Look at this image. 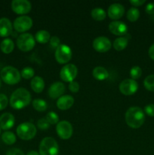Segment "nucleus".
<instances>
[{
  "label": "nucleus",
  "instance_id": "obj_1",
  "mask_svg": "<svg viewBox=\"0 0 154 155\" xmlns=\"http://www.w3.org/2000/svg\"><path fill=\"white\" fill-rule=\"evenodd\" d=\"M31 101V94L25 88H18L10 98V104L14 109L20 110L27 107Z\"/></svg>",
  "mask_w": 154,
  "mask_h": 155
},
{
  "label": "nucleus",
  "instance_id": "obj_2",
  "mask_svg": "<svg viewBox=\"0 0 154 155\" xmlns=\"http://www.w3.org/2000/svg\"><path fill=\"white\" fill-rule=\"evenodd\" d=\"M125 118L128 127L132 129H138L144 123L145 115L140 107L134 106L127 110Z\"/></svg>",
  "mask_w": 154,
  "mask_h": 155
},
{
  "label": "nucleus",
  "instance_id": "obj_3",
  "mask_svg": "<svg viewBox=\"0 0 154 155\" xmlns=\"http://www.w3.org/2000/svg\"><path fill=\"white\" fill-rule=\"evenodd\" d=\"M1 79L8 85H14L19 83L21 75L17 68L12 66H6L2 69L0 72Z\"/></svg>",
  "mask_w": 154,
  "mask_h": 155
},
{
  "label": "nucleus",
  "instance_id": "obj_4",
  "mask_svg": "<svg viewBox=\"0 0 154 155\" xmlns=\"http://www.w3.org/2000/svg\"><path fill=\"white\" fill-rule=\"evenodd\" d=\"M59 146L52 137L44 138L39 145L40 155H58Z\"/></svg>",
  "mask_w": 154,
  "mask_h": 155
},
{
  "label": "nucleus",
  "instance_id": "obj_5",
  "mask_svg": "<svg viewBox=\"0 0 154 155\" xmlns=\"http://www.w3.org/2000/svg\"><path fill=\"white\" fill-rule=\"evenodd\" d=\"M17 135L23 140H30L36 134V127L32 123L26 122L21 124L16 130Z\"/></svg>",
  "mask_w": 154,
  "mask_h": 155
},
{
  "label": "nucleus",
  "instance_id": "obj_6",
  "mask_svg": "<svg viewBox=\"0 0 154 155\" xmlns=\"http://www.w3.org/2000/svg\"><path fill=\"white\" fill-rule=\"evenodd\" d=\"M17 45L23 51H29L35 46L34 36L29 33H24L20 35L17 39Z\"/></svg>",
  "mask_w": 154,
  "mask_h": 155
},
{
  "label": "nucleus",
  "instance_id": "obj_7",
  "mask_svg": "<svg viewBox=\"0 0 154 155\" xmlns=\"http://www.w3.org/2000/svg\"><path fill=\"white\" fill-rule=\"evenodd\" d=\"M72 58V50L68 45L60 44L55 51V59L59 64H66Z\"/></svg>",
  "mask_w": 154,
  "mask_h": 155
},
{
  "label": "nucleus",
  "instance_id": "obj_8",
  "mask_svg": "<svg viewBox=\"0 0 154 155\" xmlns=\"http://www.w3.org/2000/svg\"><path fill=\"white\" fill-rule=\"evenodd\" d=\"M78 74L77 67L73 64H68L61 68L60 72V77L62 80L68 83L74 81V79Z\"/></svg>",
  "mask_w": 154,
  "mask_h": 155
},
{
  "label": "nucleus",
  "instance_id": "obj_9",
  "mask_svg": "<svg viewBox=\"0 0 154 155\" xmlns=\"http://www.w3.org/2000/svg\"><path fill=\"white\" fill-rule=\"evenodd\" d=\"M32 26H33V20L30 17L26 15L18 17L14 21V28L16 31L20 33H24L30 30Z\"/></svg>",
  "mask_w": 154,
  "mask_h": 155
},
{
  "label": "nucleus",
  "instance_id": "obj_10",
  "mask_svg": "<svg viewBox=\"0 0 154 155\" xmlns=\"http://www.w3.org/2000/svg\"><path fill=\"white\" fill-rule=\"evenodd\" d=\"M56 131L57 135L62 139H69L72 135V127L69 122L66 120H62L58 122L56 127Z\"/></svg>",
  "mask_w": 154,
  "mask_h": 155
},
{
  "label": "nucleus",
  "instance_id": "obj_11",
  "mask_svg": "<svg viewBox=\"0 0 154 155\" xmlns=\"http://www.w3.org/2000/svg\"><path fill=\"white\" fill-rule=\"evenodd\" d=\"M119 91L123 95H131L135 93L138 89V84L132 79H126L122 81L119 85Z\"/></svg>",
  "mask_w": 154,
  "mask_h": 155
},
{
  "label": "nucleus",
  "instance_id": "obj_12",
  "mask_svg": "<svg viewBox=\"0 0 154 155\" xmlns=\"http://www.w3.org/2000/svg\"><path fill=\"white\" fill-rule=\"evenodd\" d=\"M11 8L18 15H26L30 12L32 5L27 0H13L11 2Z\"/></svg>",
  "mask_w": 154,
  "mask_h": 155
},
{
  "label": "nucleus",
  "instance_id": "obj_13",
  "mask_svg": "<svg viewBox=\"0 0 154 155\" xmlns=\"http://www.w3.org/2000/svg\"><path fill=\"white\" fill-rule=\"evenodd\" d=\"M112 43L105 36H98L93 41V48L98 52H106L111 48Z\"/></svg>",
  "mask_w": 154,
  "mask_h": 155
},
{
  "label": "nucleus",
  "instance_id": "obj_14",
  "mask_svg": "<svg viewBox=\"0 0 154 155\" xmlns=\"http://www.w3.org/2000/svg\"><path fill=\"white\" fill-rule=\"evenodd\" d=\"M109 30L113 34L116 36H124L127 33L128 27L122 21H115L109 24Z\"/></svg>",
  "mask_w": 154,
  "mask_h": 155
},
{
  "label": "nucleus",
  "instance_id": "obj_15",
  "mask_svg": "<svg viewBox=\"0 0 154 155\" xmlns=\"http://www.w3.org/2000/svg\"><path fill=\"white\" fill-rule=\"evenodd\" d=\"M108 16L113 20H118L123 16L125 8L119 3H113L108 8Z\"/></svg>",
  "mask_w": 154,
  "mask_h": 155
},
{
  "label": "nucleus",
  "instance_id": "obj_16",
  "mask_svg": "<svg viewBox=\"0 0 154 155\" xmlns=\"http://www.w3.org/2000/svg\"><path fill=\"white\" fill-rule=\"evenodd\" d=\"M65 91V86L61 82H55L52 83L48 89V95L53 99H56L62 96Z\"/></svg>",
  "mask_w": 154,
  "mask_h": 155
},
{
  "label": "nucleus",
  "instance_id": "obj_17",
  "mask_svg": "<svg viewBox=\"0 0 154 155\" xmlns=\"http://www.w3.org/2000/svg\"><path fill=\"white\" fill-rule=\"evenodd\" d=\"M15 119L12 114L6 112L0 116V128L3 130H10L14 125Z\"/></svg>",
  "mask_w": 154,
  "mask_h": 155
},
{
  "label": "nucleus",
  "instance_id": "obj_18",
  "mask_svg": "<svg viewBox=\"0 0 154 155\" xmlns=\"http://www.w3.org/2000/svg\"><path fill=\"white\" fill-rule=\"evenodd\" d=\"M12 33V24L7 18H0V36L7 37Z\"/></svg>",
  "mask_w": 154,
  "mask_h": 155
},
{
  "label": "nucleus",
  "instance_id": "obj_19",
  "mask_svg": "<svg viewBox=\"0 0 154 155\" xmlns=\"http://www.w3.org/2000/svg\"><path fill=\"white\" fill-rule=\"evenodd\" d=\"M74 103V98L71 95H62L57 99V106L59 109L62 110H68L72 106Z\"/></svg>",
  "mask_w": 154,
  "mask_h": 155
},
{
  "label": "nucleus",
  "instance_id": "obj_20",
  "mask_svg": "<svg viewBox=\"0 0 154 155\" xmlns=\"http://www.w3.org/2000/svg\"><path fill=\"white\" fill-rule=\"evenodd\" d=\"M30 85H31L32 89L36 93L42 92L45 88V82L43 79L39 76H36L32 79Z\"/></svg>",
  "mask_w": 154,
  "mask_h": 155
},
{
  "label": "nucleus",
  "instance_id": "obj_21",
  "mask_svg": "<svg viewBox=\"0 0 154 155\" xmlns=\"http://www.w3.org/2000/svg\"><path fill=\"white\" fill-rule=\"evenodd\" d=\"M92 74H93V77L96 80H101H101H105L109 77L107 70L104 68V67L101 66L96 67V68H94L93 71H92Z\"/></svg>",
  "mask_w": 154,
  "mask_h": 155
},
{
  "label": "nucleus",
  "instance_id": "obj_22",
  "mask_svg": "<svg viewBox=\"0 0 154 155\" xmlns=\"http://www.w3.org/2000/svg\"><path fill=\"white\" fill-rule=\"evenodd\" d=\"M0 48L5 54H9L14 48V43L11 39L6 38L2 41L1 44H0Z\"/></svg>",
  "mask_w": 154,
  "mask_h": 155
},
{
  "label": "nucleus",
  "instance_id": "obj_23",
  "mask_svg": "<svg viewBox=\"0 0 154 155\" xmlns=\"http://www.w3.org/2000/svg\"><path fill=\"white\" fill-rule=\"evenodd\" d=\"M128 43V39L125 36H122L115 39L113 42V48L116 51H122L125 49Z\"/></svg>",
  "mask_w": 154,
  "mask_h": 155
},
{
  "label": "nucleus",
  "instance_id": "obj_24",
  "mask_svg": "<svg viewBox=\"0 0 154 155\" xmlns=\"http://www.w3.org/2000/svg\"><path fill=\"white\" fill-rule=\"evenodd\" d=\"M36 41L39 43H42V44H45L47 43L48 41L50 40L51 39V36H50V33H48L47 30H39L36 33Z\"/></svg>",
  "mask_w": 154,
  "mask_h": 155
},
{
  "label": "nucleus",
  "instance_id": "obj_25",
  "mask_svg": "<svg viewBox=\"0 0 154 155\" xmlns=\"http://www.w3.org/2000/svg\"><path fill=\"white\" fill-rule=\"evenodd\" d=\"M91 15L93 19L95 21H103L107 17V13L105 11L101 8H95L92 9Z\"/></svg>",
  "mask_w": 154,
  "mask_h": 155
},
{
  "label": "nucleus",
  "instance_id": "obj_26",
  "mask_svg": "<svg viewBox=\"0 0 154 155\" xmlns=\"http://www.w3.org/2000/svg\"><path fill=\"white\" fill-rule=\"evenodd\" d=\"M2 139L3 142L5 143L6 145H13L16 142V136L12 132H5L4 133H2Z\"/></svg>",
  "mask_w": 154,
  "mask_h": 155
},
{
  "label": "nucleus",
  "instance_id": "obj_27",
  "mask_svg": "<svg viewBox=\"0 0 154 155\" xmlns=\"http://www.w3.org/2000/svg\"><path fill=\"white\" fill-rule=\"evenodd\" d=\"M32 104H33V107H34L35 110H36L37 111L43 112L48 107L46 101L43 99H40V98H36V99L33 100Z\"/></svg>",
  "mask_w": 154,
  "mask_h": 155
},
{
  "label": "nucleus",
  "instance_id": "obj_28",
  "mask_svg": "<svg viewBox=\"0 0 154 155\" xmlns=\"http://www.w3.org/2000/svg\"><path fill=\"white\" fill-rule=\"evenodd\" d=\"M126 16L128 21H131V22H134V21H137V19L140 17V12H139L137 8L132 7L128 11Z\"/></svg>",
  "mask_w": 154,
  "mask_h": 155
},
{
  "label": "nucleus",
  "instance_id": "obj_29",
  "mask_svg": "<svg viewBox=\"0 0 154 155\" xmlns=\"http://www.w3.org/2000/svg\"><path fill=\"white\" fill-rule=\"evenodd\" d=\"M144 87L150 92H154V74L147 76L143 81Z\"/></svg>",
  "mask_w": 154,
  "mask_h": 155
},
{
  "label": "nucleus",
  "instance_id": "obj_30",
  "mask_svg": "<svg viewBox=\"0 0 154 155\" xmlns=\"http://www.w3.org/2000/svg\"><path fill=\"white\" fill-rule=\"evenodd\" d=\"M35 74V71L33 68H30V67H27L24 68V69L21 71V75L25 80H29V79L33 78Z\"/></svg>",
  "mask_w": 154,
  "mask_h": 155
},
{
  "label": "nucleus",
  "instance_id": "obj_31",
  "mask_svg": "<svg viewBox=\"0 0 154 155\" xmlns=\"http://www.w3.org/2000/svg\"><path fill=\"white\" fill-rule=\"evenodd\" d=\"M45 120L48 122L50 125H54V124H57L59 122V117L57 114L54 111H50L45 116Z\"/></svg>",
  "mask_w": 154,
  "mask_h": 155
},
{
  "label": "nucleus",
  "instance_id": "obj_32",
  "mask_svg": "<svg viewBox=\"0 0 154 155\" xmlns=\"http://www.w3.org/2000/svg\"><path fill=\"white\" fill-rule=\"evenodd\" d=\"M142 75V70L139 66H134L130 70V76L134 80L140 78Z\"/></svg>",
  "mask_w": 154,
  "mask_h": 155
},
{
  "label": "nucleus",
  "instance_id": "obj_33",
  "mask_svg": "<svg viewBox=\"0 0 154 155\" xmlns=\"http://www.w3.org/2000/svg\"><path fill=\"white\" fill-rule=\"evenodd\" d=\"M37 127H39L40 130H48V128L50 127V124H48V121L45 120V118H41L38 120L37 122Z\"/></svg>",
  "mask_w": 154,
  "mask_h": 155
},
{
  "label": "nucleus",
  "instance_id": "obj_34",
  "mask_svg": "<svg viewBox=\"0 0 154 155\" xmlns=\"http://www.w3.org/2000/svg\"><path fill=\"white\" fill-rule=\"evenodd\" d=\"M8 99L5 94L0 93V110H2L7 107Z\"/></svg>",
  "mask_w": 154,
  "mask_h": 155
},
{
  "label": "nucleus",
  "instance_id": "obj_35",
  "mask_svg": "<svg viewBox=\"0 0 154 155\" xmlns=\"http://www.w3.org/2000/svg\"><path fill=\"white\" fill-rule=\"evenodd\" d=\"M144 112L149 117H154V104H149L145 106Z\"/></svg>",
  "mask_w": 154,
  "mask_h": 155
},
{
  "label": "nucleus",
  "instance_id": "obj_36",
  "mask_svg": "<svg viewBox=\"0 0 154 155\" xmlns=\"http://www.w3.org/2000/svg\"><path fill=\"white\" fill-rule=\"evenodd\" d=\"M60 39L56 36H52V37H51V39H50V45H51V46L53 47L54 48H57V47L60 45Z\"/></svg>",
  "mask_w": 154,
  "mask_h": 155
},
{
  "label": "nucleus",
  "instance_id": "obj_37",
  "mask_svg": "<svg viewBox=\"0 0 154 155\" xmlns=\"http://www.w3.org/2000/svg\"><path fill=\"white\" fill-rule=\"evenodd\" d=\"M5 155H24V152L19 148H11L7 151Z\"/></svg>",
  "mask_w": 154,
  "mask_h": 155
},
{
  "label": "nucleus",
  "instance_id": "obj_38",
  "mask_svg": "<svg viewBox=\"0 0 154 155\" xmlns=\"http://www.w3.org/2000/svg\"><path fill=\"white\" fill-rule=\"evenodd\" d=\"M69 89L72 92H77L79 90V85L77 82L72 81L69 83Z\"/></svg>",
  "mask_w": 154,
  "mask_h": 155
},
{
  "label": "nucleus",
  "instance_id": "obj_39",
  "mask_svg": "<svg viewBox=\"0 0 154 155\" xmlns=\"http://www.w3.org/2000/svg\"><path fill=\"white\" fill-rule=\"evenodd\" d=\"M145 11L147 14L149 15H153L154 14V3L153 2H150L148 3L146 5V8H145Z\"/></svg>",
  "mask_w": 154,
  "mask_h": 155
},
{
  "label": "nucleus",
  "instance_id": "obj_40",
  "mask_svg": "<svg viewBox=\"0 0 154 155\" xmlns=\"http://www.w3.org/2000/svg\"><path fill=\"white\" fill-rule=\"evenodd\" d=\"M129 2L132 5L135 6V7H138V6H141L142 5L144 4L145 0H130Z\"/></svg>",
  "mask_w": 154,
  "mask_h": 155
},
{
  "label": "nucleus",
  "instance_id": "obj_41",
  "mask_svg": "<svg viewBox=\"0 0 154 155\" xmlns=\"http://www.w3.org/2000/svg\"><path fill=\"white\" fill-rule=\"evenodd\" d=\"M148 54H149V58H150L152 60L154 61V43L149 47V51H148Z\"/></svg>",
  "mask_w": 154,
  "mask_h": 155
},
{
  "label": "nucleus",
  "instance_id": "obj_42",
  "mask_svg": "<svg viewBox=\"0 0 154 155\" xmlns=\"http://www.w3.org/2000/svg\"><path fill=\"white\" fill-rule=\"evenodd\" d=\"M27 155H40V154H39V153H38L37 151H30L27 153Z\"/></svg>",
  "mask_w": 154,
  "mask_h": 155
},
{
  "label": "nucleus",
  "instance_id": "obj_43",
  "mask_svg": "<svg viewBox=\"0 0 154 155\" xmlns=\"http://www.w3.org/2000/svg\"><path fill=\"white\" fill-rule=\"evenodd\" d=\"M0 87H1V79H0Z\"/></svg>",
  "mask_w": 154,
  "mask_h": 155
},
{
  "label": "nucleus",
  "instance_id": "obj_44",
  "mask_svg": "<svg viewBox=\"0 0 154 155\" xmlns=\"http://www.w3.org/2000/svg\"><path fill=\"white\" fill-rule=\"evenodd\" d=\"M1 130H2V129L0 128V134H1Z\"/></svg>",
  "mask_w": 154,
  "mask_h": 155
}]
</instances>
